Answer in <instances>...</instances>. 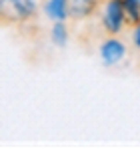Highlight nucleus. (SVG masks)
I'll list each match as a JSON object with an SVG mask.
<instances>
[{
  "mask_svg": "<svg viewBox=\"0 0 140 149\" xmlns=\"http://www.w3.org/2000/svg\"><path fill=\"white\" fill-rule=\"evenodd\" d=\"M98 20L106 34H116V36H120L128 26H132L126 14L124 0H102L98 10Z\"/></svg>",
  "mask_w": 140,
  "mask_h": 149,
  "instance_id": "obj_1",
  "label": "nucleus"
},
{
  "mask_svg": "<svg viewBox=\"0 0 140 149\" xmlns=\"http://www.w3.org/2000/svg\"><path fill=\"white\" fill-rule=\"evenodd\" d=\"M38 0H0V16L4 22L24 24L38 14Z\"/></svg>",
  "mask_w": 140,
  "mask_h": 149,
  "instance_id": "obj_2",
  "label": "nucleus"
},
{
  "mask_svg": "<svg viewBox=\"0 0 140 149\" xmlns=\"http://www.w3.org/2000/svg\"><path fill=\"white\" fill-rule=\"evenodd\" d=\"M128 54V47L126 42L116 36V34H106V38L98 45V56H100V63L108 69H114L118 65L124 63Z\"/></svg>",
  "mask_w": 140,
  "mask_h": 149,
  "instance_id": "obj_3",
  "label": "nucleus"
},
{
  "mask_svg": "<svg viewBox=\"0 0 140 149\" xmlns=\"http://www.w3.org/2000/svg\"><path fill=\"white\" fill-rule=\"evenodd\" d=\"M102 0H70V20L84 22L98 14Z\"/></svg>",
  "mask_w": 140,
  "mask_h": 149,
  "instance_id": "obj_4",
  "label": "nucleus"
},
{
  "mask_svg": "<svg viewBox=\"0 0 140 149\" xmlns=\"http://www.w3.org/2000/svg\"><path fill=\"white\" fill-rule=\"evenodd\" d=\"M42 12L50 22L70 20V0H44Z\"/></svg>",
  "mask_w": 140,
  "mask_h": 149,
  "instance_id": "obj_5",
  "label": "nucleus"
},
{
  "mask_svg": "<svg viewBox=\"0 0 140 149\" xmlns=\"http://www.w3.org/2000/svg\"><path fill=\"white\" fill-rule=\"evenodd\" d=\"M50 42L56 49H66L70 42V28L66 22H52L50 26Z\"/></svg>",
  "mask_w": 140,
  "mask_h": 149,
  "instance_id": "obj_6",
  "label": "nucleus"
},
{
  "mask_svg": "<svg viewBox=\"0 0 140 149\" xmlns=\"http://www.w3.org/2000/svg\"><path fill=\"white\" fill-rule=\"evenodd\" d=\"M124 6H126V14L130 18V24L138 22L140 20V0H124Z\"/></svg>",
  "mask_w": 140,
  "mask_h": 149,
  "instance_id": "obj_7",
  "label": "nucleus"
},
{
  "mask_svg": "<svg viewBox=\"0 0 140 149\" xmlns=\"http://www.w3.org/2000/svg\"><path fill=\"white\" fill-rule=\"evenodd\" d=\"M130 40H132L134 49L140 50V20L132 24V30H130Z\"/></svg>",
  "mask_w": 140,
  "mask_h": 149,
  "instance_id": "obj_8",
  "label": "nucleus"
}]
</instances>
